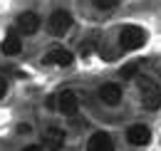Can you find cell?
Returning <instances> with one entry per match:
<instances>
[{"instance_id":"cell-13","label":"cell","mask_w":161,"mask_h":151,"mask_svg":"<svg viewBox=\"0 0 161 151\" xmlns=\"http://www.w3.org/2000/svg\"><path fill=\"white\" fill-rule=\"evenodd\" d=\"M94 3V8H99V10H112L114 5H117V0H92Z\"/></svg>"},{"instance_id":"cell-7","label":"cell","mask_w":161,"mask_h":151,"mask_svg":"<svg viewBox=\"0 0 161 151\" xmlns=\"http://www.w3.org/2000/svg\"><path fill=\"white\" fill-rule=\"evenodd\" d=\"M87 151H114V141H112V136L107 131H97L89 139Z\"/></svg>"},{"instance_id":"cell-6","label":"cell","mask_w":161,"mask_h":151,"mask_svg":"<svg viewBox=\"0 0 161 151\" xmlns=\"http://www.w3.org/2000/svg\"><path fill=\"white\" fill-rule=\"evenodd\" d=\"M99 99L104 102V104H109V107L119 104V102H121V87H119V84H114V82H107V84H102Z\"/></svg>"},{"instance_id":"cell-10","label":"cell","mask_w":161,"mask_h":151,"mask_svg":"<svg viewBox=\"0 0 161 151\" xmlns=\"http://www.w3.org/2000/svg\"><path fill=\"white\" fill-rule=\"evenodd\" d=\"M20 50H22L20 37H18L15 32H8V37L3 40V52H5V55H10V57H15Z\"/></svg>"},{"instance_id":"cell-3","label":"cell","mask_w":161,"mask_h":151,"mask_svg":"<svg viewBox=\"0 0 161 151\" xmlns=\"http://www.w3.org/2000/svg\"><path fill=\"white\" fill-rule=\"evenodd\" d=\"M69 27H72V15L67 10H55L50 15V20H47V30L52 35H64Z\"/></svg>"},{"instance_id":"cell-11","label":"cell","mask_w":161,"mask_h":151,"mask_svg":"<svg viewBox=\"0 0 161 151\" xmlns=\"http://www.w3.org/2000/svg\"><path fill=\"white\" fill-rule=\"evenodd\" d=\"M47 141H50V149L57 151L62 146V134L57 131V129H50V131H47Z\"/></svg>"},{"instance_id":"cell-4","label":"cell","mask_w":161,"mask_h":151,"mask_svg":"<svg viewBox=\"0 0 161 151\" xmlns=\"http://www.w3.org/2000/svg\"><path fill=\"white\" fill-rule=\"evenodd\" d=\"M126 141H129L131 146H146V144L151 141V131H149V126H144V124L131 126V129L126 131Z\"/></svg>"},{"instance_id":"cell-14","label":"cell","mask_w":161,"mask_h":151,"mask_svg":"<svg viewBox=\"0 0 161 151\" xmlns=\"http://www.w3.org/2000/svg\"><path fill=\"white\" fill-rule=\"evenodd\" d=\"M5 92H8V84H5V79H3V77H0V99H3V97H5Z\"/></svg>"},{"instance_id":"cell-1","label":"cell","mask_w":161,"mask_h":151,"mask_svg":"<svg viewBox=\"0 0 161 151\" xmlns=\"http://www.w3.org/2000/svg\"><path fill=\"white\" fill-rule=\"evenodd\" d=\"M136 89H139L144 109L154 112V109L161 107V87H159V82H154L151 77H136Z\"/></svg>"},{"instance_id":"cell-2","label":"cell","mask_w":161,"mask_h":151,"mask_svg":"<svg viewBox=\"0 0 161 151\" xmlns=\"http://www.w3.org/2000/svg\"><path fill=\"white\" fill-rule=\"evenodd\" d=\"M146 42V32L136 27V25H126L119 30V45L121 50H139L141 45Z\"/></svg>"},{"instance_id":"cell-12","label":"cell","mask_w":161,"mask_h":151,"mask_svg":"<svg viewBox=\"0 0 161 151\" xmlns=\"http://www.w3.org/2000/svg\"><path fill=\"white\" fill-rule=\"evenodd\" d=\"M139 67H141V62H129L126 67H121V77L124 79H131V77L139 72Z\"/></svg>"},{"instance_id":"cell-8","label":"cell","mask_w":161,"mask_h":151,"mask_svg":"<svg viewBox=\"0 0 161 151\" xmlns=\"http://www.w3.org/2000/svg\"><path fill=\"white\" fill-rule=\"evenodd\" d=\"M57 109H60L64 116H75V114H77V109H80L77 94H75V92H62V94H60V104H57Z\"/></svg>"},{"instance_id":"cell-5","label":"cell","mask_w":161,"mask_h":151,"mask_svg":"<svg viewBox=\"0 0 161 151\" xmlns=\"http://www.w3.org/2000/svg\"><path fill=\"white\" fill-rule=\"evenodd\" d=\"M42 62H45V64L69 67V64H72V52H69V50H62V47H55V50H50L47 55L42 57Z\"/></svg>"},{"instance_id":"cell-9","label":"cell","mask_w":161,"mask_h":151,"mask_svg":"<svg viewBox=\"0 0 161 151\" xmlns=\"http://www.w3.org/2000/svg\"><path fill=\"white\" fill-rule=\"evenodd\" d=\"M18 27L22 30V35H35L37 27H40V18L35 13H22L18 18Z\"/></svg>"},{"instance_id":"cell-15","label":"cell","mask_w":161,"mask_h":151,"mask_svg":"<svg viewBox=\"0 0 161 151\" xmlns=\"http://www.w3.org/2000/svg\"><path fill=\"white\" fill-rule=\"evenodd\" d=\"M22 151H42V149H40V146H35V144H32V146H25Z\"/></svg>"}]
</instances>
